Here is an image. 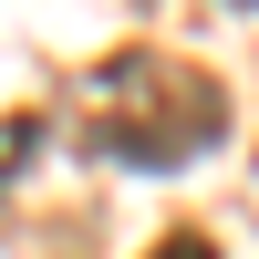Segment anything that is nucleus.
Instances as JSON below:
<instances>
[{
	"mask_svg": "<svg viewBox=\"0 0 259 259\" xmlns=\"http://www.w3.org/2000/svg\"><path fill=\"white\" fill-rule=\"evenodd\" d=\"M228 11H259V0H228Z\"/></svg>",
	"mask_w": 259,
	"mask_h": 259,
	"instance_id": "nucleus-4",
	"label": "nucleus"
},
{
	"mask_svg": "<svg viewBox=\"0 0 259 259\" xmlns=\"http://www.w3.org/2000/svg\"><path fill=\"white\" fill-rule=\"evenodd\" d=\"M31 156H41V114L21 104V114H0V187H11L21 166H31Z\"/></svg>",
	"mask_w": 259,
	"mask_h": 259,
	"instance_id": "nucleus-2",
	"label": "nucleus"
},
{
	"mask_svg": "<svg viewBox=\"0 0 259 259\" xmlns=\"http://www.w3.org/2000/svg\"><path fill=\"white\" fill-rule=\"evenodd\" d=\"M73 94H83V145L114 156V166H197V156H218V135H228V83L207 73V62L145 52V41L83 62Z\"/></svg>",
	"mask_w": 259,
	"mask_h": 259,
	"instance_id": "nucleus-1",
	"label": "nucleus"
},
{
	"mask_svg": "<svg viewBox=\"0 0 259 259\" xmlns=\"http://www.w3.org/2000/svg\"><path fill=\"white\" fill-rule=\"evenodd\" d=\"M145 259H218V239H207V228H166Z\"/></svg>",
	"mask_w": 259,
	"mask_h": 259,
	"instance_id": "nucleus-3",
	"label": "nucleus"
}]
</instances>
